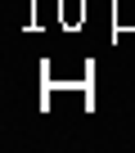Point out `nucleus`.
<instances>
[{
	"label": "nucleus",
	"instance_id": "1",
	"mask_svg": "<svg viewBox=\"0 0 135 153\" xmlns=\"http://www.w3.org/2000/svg\"><path fill=\"white\" fill-rule=\"evenodd\" d=\"M41 81H54V86H86V81H90V63H86V59H54V63H45Z\"/></svg>",
	"mask_w": 135,
	"mask_h": 153
},
{
	"label": "nucleus",
	"instance_id": "3",
	"mask_svg": "<svg viewBox=\"0 0 135 153\" xmlns=\"http://www.w3.org/2000/svg\"><path fill=\"white\" fill-rule=\"evenodd\" d=\"M113 27H117V32H135V0L113 5Z\"/></svg>",
	"mask_w": 135,
	"mask_h": 153
},
{
	"label": "nucleus",
	"instance_id": "2",
	"mask_svg": "<svg viewBox=\"0 0 135 153\" xmlns=\"http://www.w3.org/2000/svg\"><path fill=\"white\" fill-rule=\"evenodd\" d=\"M86 0H59V27L63 32H77V27H86Z\"/></svg>",
	"mask_w": 135,
	"mask_h": 153
}]
</instances>
